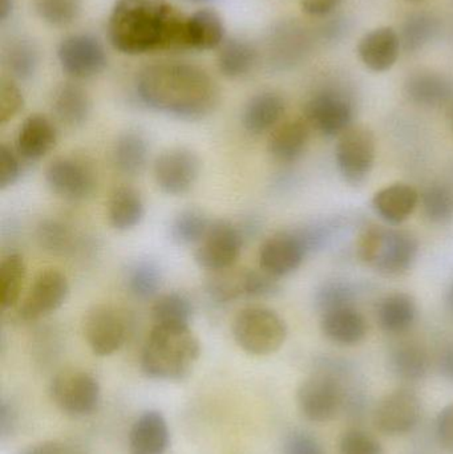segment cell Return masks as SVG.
Masks as SVG:
<instances>
[{
	"mask_svg": "<svg viewBox=\"0 0 453 454\" xmlns=\"http://www.w3.org/2000/svg\"><path fill=\"white\" fill-rule=\"evenodd\" d=\"M108 36L125 55L191 50L188 16L169 0H117L109 13Z\"/></svg>",
	"mask_w": 453,
	"mask_h": 454,
	"instance_id": "obj_1",
	"label": "cell"
},
{
	"mask_svg": "<svg viewBox=\"0 0 453 454\" xmlns=\"http://www.w3.org/2000/svg\"><path fill=\"white\" fill-rule=\"evenodd\" d=\"M136 90L146 106L176 119H205L220 103V90L212 76L185 61L146 66L138 74Z\"/></svg>",
	"mask_w": 453,
	"mask_h": 454,
	"instance_id": "obj_2",
	"label": "cell"
},
{
	"mask_svg": "<svg viewBox=\"0 0 453 454\" xmlns=\"http://www.w3.org/2000/svg\"><path fill=\"white\" fill-rule=\"evenodd\" d=\"M201 355V344L191 327L154 325L141 354L148 378L180 381L188 378Z\"/></svg>",
	"mask_w": 453,
	"mask_h": 454,
	"instance_id": "obj_3",
	"label": "cell"
},
{
	"mask_svg": "<svg viewBox=\"0 0 453 454\" xmlns=\"http://www.w3.org/2000/svg\"><path fill=\"white\" fill-rule=\"evenodd\" d=\"M419 243L411 232L393 227L372 226L359 240L362 261L386 278L403 277L411 270Z\"/></svg>",
	"mask_w": 453,
	"mask_h": 454,
	"instance_id": "obj_4",
	"label": "cell"
},
{
	"mask_svg": "<svg viewBox=\"0 0 453 454\" xmlns=\"http://www.w3.org/2000/svg\"><path fill=\"white\" fill-rule=\"evenodd\" d=\"M233 336L239 347L254 356L278 351L287 338V325L281 315L266 307H246L233 322Z\"/></svg>",
	"mask_w": 453,
	"mask_h": 454,
	"instance_id": "obj_5",
	"label": "cell"
},
{
	"mask_svg": "<svg viewBox=\"0 0 453 454\" xmlns=\"http://www.w3.org/2000/svg\"><path fill=\"white\" fill-rule=\"evenodd\" d=\"M346 389L340 379L329 371H321L306 379L297 392L298 408L311 423H329L345 405Z\"/></svg>",
	"mask_w": 453,
	"mask_h": 454,
	"instance_id": "obj_6",
	"label": "cell"
},
{
	"mask_svg": "<svg viewBox=\"0 0 453 454\" xmlns=\"http://www.w3.org/2000/svg\"><path fill=\"white\" fill-rule=\"evenodd\" d=\"M377 157V140L364 127L348 128L340 136L335 161L346 183L359 186L370 177Z\"/></svg>",
	"mask_w": 453,
	"mask_h": 454,
	"instance_id": "obj_7",
	"label": "cell"
},
{
	"mask_svg": "<svg viewBox=\"0 0 453 454\" xmlns=\"http://www.w3.org/2000/svg\"><path fill=\"white\" fill-rule=\"evenodd\" d=\"M245 235L230 221H212L201 242L197 245L194 261L209 272L236 266L244 248Z\"/></svg>",
	"mask_w": 453,
	"mask_h": 454,
	"instance_id": "obj_8",
	"label": "cell"
},
{
	"mask_svg": "<svg viewBox=\"0 0 453 454\" xmlns=\"http://www.w3.org/2000/svg\"><path fill=\"white\" fill-rule=\"evenodd\" d=\"M82 331L93 354L111 356L127 341L129 323L121 309L111 304H98L85 315Z\"/></svg>",
	"mask_w": 453,
	"mask_h": 454,
	"instance_id": "obj_9",
	"label": "cell"
},
{
	"mask_svg": "<svg viewBox=\"0 0 453 454\" xmlns=\"http://www.w3.org/2000/svg\"><path fill=\"white\" fill-rule=\"evenodd\" d=\"M51 399L66 415H90L100 402V386L85 371L66 370L51 381Z\"/></svg>",
	"mask_w": 453,
	"mask_h": 454,
	"instance_id": "obj_10",
	"label": "cell"
},
{
	"mask_svg": "<svg viewBox=\"0 0 453 454\" xmlns=\"http://www.w3.org/2000/svg\"><path fill=\"white\" fill-rule=\"evenodd\" d=\"M48 188L68 201H84L98 188L96 173L90 164L77 157H58L45 169Z\"/></svg>",
	"mask_w": 453,
	"mask_h": 454,
	"instance_id": "obj_11",
	"label": "cell"
},
{
	"mask_svg": "<svg viewBox=\"0 0 453 454\" xmlns=\"http://www.w3.org/2000/svg\"><path fill=\"white\" fill-rule=\"evenodd\" d=\"M157 186L169 196H184L199 181L201 161L188 148H172L162 152L153 167Z\"/></svg>",
	"mask_w": 453,
	"mask_h": 454,
	"instance_id": "obj_12",
	"label": "cell"
},
{
	"mask_svg": "<svg viewBox=\"0 0 453 454\" xmlns=\"http://www.w3.org/2000/svg\"><path fill=\"white\" fill-rule=\"evenodd\" d=\"M313 42V35L300 21H279L266 36V58L276 69L292 68L310 53Z\"/></svg>",
	"mask_w": 453,
	"mask_h": 454,
	"instance_id": "obj_13",
	"label": "cell"
},
{
	"mask_svg": "<svg viewBox=\"0 0 453 454\" xmlns=\"http://www.w3.org/2000/svg\"><path fill=\"white\" fill-rule=\"evenodd\" d=\"M353 119V104L337 90H322L305 106L306 121L324 137H340L351 128Z\"/></svg>",
	"mask_w": 453,
	"mask_h": 454,
	"instance_id": "obj_14",
	"label": "cell"
},
{
	"mask_svg": "<svg viewBox=\"0 0 453 454\" xmlns=\"http://www.w3.org/2000/svg\"><path fill=\"white\" fill-rule=\"evenodd\" d=\"M68 295L69 283L66 275L56 269L44 270L32 282L19 307V317L24 322L42 319L60 309Z\"/></svg>",
	"mask_w": 453,
	"mask_h": 454,
	"instance_id": "obj_15",
	"label": "cell"
},
{
	"mask_svg": "<svg viewBox=\"0 0 453 454\" xmlns=\"http://www.w3.org/2000/svg\"><path fill=\"white\" fill-rule=\"evenodd\" d=\"M61 69L74 79L98 76L106 67L103 44L92 35L76 34L61 40L58 47Z\"/></svg>",
	"mask_w": 453,
	"mask_h": 454,
	"instance_id": "obj_16",
	"label": "cell"
},
{
	"mask_svg": "<svg viewBox=\"0 0 453 454\" xmlns=\"http://www.w3.org/2000/svg\"><path fill=\"white\" fill-rule=\"evenodd\" d=\"M422 403L409 389H398L386 395L374 411V424L380 434L399 436L409 434L419 423Z\"/></svg>",
	"mask_w": 453,
	"mask_h": 454,
	"instance_id": "obj_17",
	"label": "cell"
},
{
	"mask_svg": "<svg viewBox=\"0 0 453 454\" xmlns=\"http://www.w3.org/2000/svg\"><path fill=\"white\" fill-rule=\"evenodd\" d=\"M308 254V247L298 230L279 231L261 246L260 269L277 279L287 277L300 269Z\"/></svg>",
	"mask_w": 453,
	"mask_h": 454,
	"instance_id": "obj_18",
	"label": "cell"
},
{
	"mask_svg": "<svg viewBox=\"0 0 453 454\" xmlns=\"http://www.w3.org/2000/svg\"><path fill=\"white\" fill-rule=\"evenodd\" d=\"M58 144V129L44 114L27 117L16 136V152L21 159L36 161L50 153Z\"/></svg>",
	"mask_w": 453,
	"mask_h": 454,
	"instance_id": "obj_19",
	"label": "cell"
},
{
	"mask_svg": "<svg viewBox=\"0 0 453 454\" xmlns=\"http://www.w3.org/2000/svg\"><path fill=\"white\" fill-rule=\"evenodd\" d=\"M401 50L399 34L393 27H379L367 32L358 45L362 63L374 72H385L393 68Z\"/></svg>",
	"mask_w": 453,
	"mask_h": 454,
	"instance_id": "obj_20",
	"label": "cell"
},
{
	"mask_svg": "<svg viewBox=\"0 0 453 454\" xmlns=\"http://www.w3.org/2000/svg\"><path fill=\"white\" fill-rule=\"evenodd\" d=\"M321 330L332 343L356 346L367 333V322L354 306H342L322 312Z\"/></svg>",
	"mask_w": 453,
	"mask_h": 454,
	"instance_id": "obj_21",
	"label": "cell"
},
{
	"mask_svg": "<svg viewBox=\"0 0 453 454\" xmlns=\"http://www.w3.org/2000/svg\"><path fill=\"white\" fill-rule=\"evenodd\" d=\"M419 201L417 189L407 184H394L375 193L372 207L385 223L398 226L414 215Z\"/></svg>",
	"mask_w": 453,
	"mask_h": 454,
	"instance_id": "obj_22",
	"label": "cell"
},
{
	"mask_svg": "<svg viewBox=\"0 0 453 454\" xmlns=\"http://www.w3.org/2000/svg\"><path fill=\"white\" fill-rule=\"evenodd\" d=\"M169 437L164 416L159 411H146L130 429L129 454H164Z\"/></svg>",
	"mask_w": 453,
	"mask_h": 454,
	"instance_id": "obj_23",
	"label": "cell"
},
{
	"mask_svg": "<svg viewBox=\"0 0 453 454\" xmlns=\"http://www.w3.org/2000/svg\"><path fill=\"white\" fill-rule=\"evenodd\" d=\"M286 111L282 96L274 92H262L250 98L242 112V125L250 135L260 136L274 130L281 124Z\"/></svg>",
	"mask_w": 453,
	"mask_h": 454,
	"instance_id": "obj_24",
	"label": "cell"
},
{
	"mask_svg": "<svg viewBox=\"0 0 453 454\" xmlns=\"http://www.w3.org/2000/svg\"><path fill=\"white\" fill-rule=\"evenodd\" d=\"M52 111L56 119L66 127L79 128L90 119L92 100L79 84L63 82L53 92Z\"/></svg>",
	"mask_w": 453,
	"mask_h": 454,
	"instance_id": "obj_25",
	"label": "cell"
},
{
	"mask_svg": "<svg viewBox=\"0 0 453 454\" xmlns=\"http://www.w3.org/2000/svg\"><path fill=\"white\" fill-rule=\"evenodd\" d=\"M310 125L305 119H293L281 122L269 138V152L281 162L300 159L308 146Z\"/></svg>",
	"mask_w": 453,
	"mask_h": 454,
	"instance_id": "obj_26",
	"label": "cell"
},
{
	"mask_svg": "<svg viewBox=\"0 0 453 454\" xmlns=\"http://www.w3.org/2000/svg\"><path fill=\"white\" fill-rule=\"evenodd\" d=\"M109 225L117 231H129L140 225L145 217V202L140 192L132 186L114 189L108 201Z\"/></svg>",
	"mask_w": 453,
	"mask_h": 454,
	"instance_id": "obj_27",
	"label": "cell"
},
{
	"mask_svg": "<svg viewBox=\"0 0 453 454\" xmlns=\"http://www.w3.org/2000/svg\"><path fill=\"white\" fill-rule=\"evenodd\" d=\"M149 152L151 146L145 136L137 130H128L120 135L114 144V165L122 175L135 177L145 170L149 161Z\"/></svg>",
	"mask_w": 453,
	"mask_h": 454,
	"instance_id": "obj_28",
	"label": "cell"
},
{
	"mask_svg": "<svg viewBox=\"0 0 453 454\" xmlns=\"http://www.w3.org/2000/svg\"><path fill=\"white\" fill-rule=\"evenodd\" d=\"M404 95L417 106L433 108L451 98V85L443 76L433 72H415L404 82Z\"/></svg>",
	"mask_w": 453,
	"mask_h": 454,
	"instance_id": "obj_29",
	"label": "cell"
},
{
	"mask_svg": "<svg viewBox=\"0 0 453 454\" xmlns=\"http://www.w3.org/2000/svg\"><path fill=\"white\" fill-rule=\"evenodd\" d=\"M418 317L415 299L409 294L395 293L386 296L378 306V322L388 333H403L414 325Z\"/></svg>",
	"mask_w": 453,
	"mask_h": 454,
	"instance_id": "obj_30",
	"label": "cell"
},
{
	"mask_svg": "<svg viewBox=\"0 0 453 454\" xmlns=\"http://www.w3.org/2000/svg\"><path fill=\"white\" fill-rule=\"evenodd\" d=\"M188 40L191 50L210 51L221 47L225 42L223 18L210 8L188 16Z\"/></svg>",
	"mask_w": 453,
	"mask_h": 454,
	"instance_id": "obj_31",
	"label": "cell"
},
{
	"mask_svg": "<svg viewBox=\"0 0 453 454\" xmlns=\"http://www.w3.org/2000/svg\"><path fill=\"white\" fill-rule=\"evenodd\" d=\"M247 274H249V269H236V267L210 272L205 283L207 295L221 304L233 303L239 299L249 298Z\"/></svg>",
	"mask_w": 453,
	"mask_h": 454,
	"instance_id": "obj_32",
	"label": "cell"
},
{
	"mask_svg": "<svg viewBox=\"0 0 453 454\" xmlns=\"http://www.w3.org/2000/svg\"><path fill=\"white\" fill-rule=\"evenodd\" d=\"M258 52L249 42L230 39L223 42L218 53V69L228 79L246 76L254 68Z\"/></svg>",
	"mask_w": 453,
	"mask_h": 454,
	"instance_id": "obj_33",
	"label": "cell"
},
{
	"mask_svg": "<svg viewBox=\"0 0 453 454\" xmlns=\"http://www.w3.org/2000/svg\"><path fill=\"white\" fill-rule=\"evenodd\" d=\"M162 279L164 277L161 267L152 259H140L135 262L130 264L125 275V283L129 293L143 301L159 295Z\"/></svg>",
	"mask_w": 453,
	"mask_h": 454,
	"instance_id": "obj_34",
	"label": "cell"
},
{
	"mask_svg": "<svg viewBox=\"0 0 453 454\" xmlns=\"http://www.w3.org/2000/svg\"><path fill=\"white\" fill-rule=\"evenodd\" d=\"M154 325L191 327L193 306L188 296L181 293H167L157 296L152 307Z\"/></svg>",
	"mask_w": 453,
	"mask_h": 454,
	"instance_id": "obj_35",
	"label": "cell"
},
{
	"mask_svg": "<svg viewBox=\"0 0 453 454\" xmlns=\"http://www.w3.org/2000/svg\"><path fill=\"white\" fill-rule=\"evenodd\" d=\"M27 277L26 262L18 253L8 254L0 263V304L3 309L18 303Z\"/></svg>",
	"mask_w": 453,
	"mask_h": 454,
	"instance_id": "obj_36",
	"label": "cell"
},
{
	"mask_svg": "<svg viewBox=\"0 0 453 454\" xmlns=\"http://www.w3.org/2000/svg\"><path fill=\"white\" fill-rule=\"evenodd\" d=\"M39 51L36 45L27 39L12 40L10 44L5 47L4 66L11 76L16 80L32 79L36 74L37 67H39Z\"/></svg>",
	"mask_w": 453,
	"mask_h": 454,
	"instance_id": "obj_37",
	"label": "cell"
},
{
	"mask_svg": "<svg viewBox=\"0 0 453 454\" xmlns=\"http://www.w3.org/2000/svg\"><path fill=\"white\" fill-rule=\"evenodd\" d=\"M439 24L435 16L428 12H414L407 16L399 32L402 50L417 52L427 45L438 34Z\"/></svg>",
	"mask_w": 453,
	"mask_h": 454,
	"instance_id": "obj_38",
	"label": "cell"
},
{
	"mask_svg": "<svg viewBox=\"0 0 453 454\" xmlns=\"http://www.w3.org/2000/svg\"><path fill=\"white\" fill-rule=\"evenodd\" d=\"M390 368L402 380H422L428 372L427 354L415 344H402L391 352Z\"/></svg>",
	"mask_w": 453,
	"mask_h": 454,
	"instance_id": "obj_39",
	"label": "cell"
},
{
	"mask_svg": "<svg viewBox=\"0 0 453 454\" xmlns=\"http://www.w3.org/2000/svg\"><path fill=\"white\" fill-rule=\"evenodd\" d=\"M210 225L212 221L199 210H183L170 223V238L178 246L199 245Z\"/></svg>",
	"mask_w": 453,
	"mask_h": 454,
	"instance_id": "obj_40",
	"label": "cell"
},
{
	"mask_svg": "<svg viewBox=\"0 0 453 454\" xmlns=\"http://www.w3.org/2000/svg\"><path fill=\"white\" fill-rule=\"evenodd\" d=\"M423 213L436 225H446L453 220V192L446 185H431L420 197Z\"/></svg>",
	"mask_w": 453,
	"mask_h": 454,
	"instance_id": "obj_41",
	"label": "cell"
},
{
	"mask_svg": "<svg viewBox=\"0 0 453 454\" xmlns=\"http://www.w3.org/2000/svg\"><path fill=\"white\" fill-rule=\"evenodd\" d=\"M37 16L53 27H66L82 13V0H34Z\"/></svg>",
	"mask_w": 453,
	"mask_h": 454,
	"instance_id": "obj_42",
	"label": "cell"
},
{
	"mask_svg": "<svg viewBox=\"0 0 453 454\" xmlns=\"http://www.w3.org/2000/svg\"><path fill=\"white\" fill-rule=\"evenodd\" d=\"M37 239L44 250L60 255L74 250L76 243V237L71 227L58 220L43 221L37 229Z\"/></svg>",
	"mask_w": 453,
	"mask_h": 454,
	"instance_id": "obj_43",
	"label": "cell"
},
{
	"mask_svg": "<svg viewBox=\"0 0 453 454\" xmlns=\"http://www.w3.org/2000/svg\"><path fill=\"white\" fill-rule=\"evenodd\" d=\"M340 454H385L382 445L362 429H348L340 437Z\"/></svg>",
	"mask_w": 453,
	"mask_h": 454,
	"instance_id": "obj_44",
	"label": "cell"
},
{
	"mask_svg": "<svg viewBox=\"0 0 453 454\" xmlns=\"http://www.w3.org/2000/svg\"><path fill=\"white\" fill-rule=\"evenodd\" d=\"M24 108V96L13 80L0 82V125H7Z\"/></svg>",
	"mask_w": 453,
	"mask_h": 454,
	"instance_id": "obj_45",
	"label": "cell"
},
{
	"mask_svg": "<svg viewBox=\"0 0 453 454\" xmlns=\"http://www.w3.org/2000/svg\"><path fill=\"white\" fill-rule=\"evenodd\" d=\"M354 290L348 283L324 285L316 294V304L322 312L342 306H353Z\"/></svg>",
	"mask_w": 453,
	"mask_h": 454,
	"instance_id": "obj_46",
	"label": "cell"
},
{
	"mask_svg": "<svg viewBox=\"0 0 453 454\" xmlns=\"http://www.w3.org/2000/svg\"><path fill=\"white\" fill-rule=\"evenodd\" d=\"M21 175L20 156L16 149L11 148L8 144L0 145V189L11 188L18 183Z\"/></svg>",
	"mask_w": 453,
	"mask_h": 454,
	"instance_id": "obj_47",
	"label": "cell"
},
{
	"mask_svg": "<svg viewBox=\"0 0 453 454\" xmlns=\"http://www.w3.org/2000/svg\"><path fill=\"white\" fill-rule=\"evenodd\" d=\"M282 454H326L321 442L306 431H293L287 434Z\"/></svg>",
	"mask_w": 453,
	"mask_h": 454,
	"instance_id": "obj_48",
	"label": "cell"
},
{
	"mask_svg": "<svg viewBox=\"0 0 453 454\" xmlns=\"http://www.w3.org/2000/svg\"><path fill=\"white\" fill-rule=\"evenodd\" d=\"M436 434L441 444L447 450H453V403L439 413Z\"/></svg>",
	"mask_w": 453,
	"mask_h": 454,
	"instance_id": "obj_49",
	"label": "cell"
},
{
	"mask_svg": "<svg viewBox=\"0 0 453 454\" xmlns=\"http://www.w3.org/2000/svg\"><path fill=\"white\" fill-rule=\"evenodd\" d=\"M343 0H300L301 8L309 16H327L342 3Z\"/></svg>",
	"mask_w": 453,
	"mask_h": 454,
	"instance_id": "obj_50",
	"label": "cell"
},
{
	"mask_svg": "<svg viewBox=\"0 0 453 454\" xmlns=\"http://www.w3.org/2000/svg\"><path fill=\"white\" fill-rule=\"evenodd\" d=\"M18 454H82L76 448L60 442H45L26 448Z\"/></svg>",
	"mask_w": 453,
	"mask_h": 454,
	"instance_id": "obj_51",
	"label": "cell"
},
{
	"mask_svg": "<svg viewBox=\"0 0 453 454\" xmlns=\"http://www.w3.org/2000/svg\"><path fill=\"white\" fill-rule=\"evenodd\" d=\"M16 427V412L12 405L8 404L7 402L2 403L0 408V434L3 437L10 436L13 434Z\"/></svg>",
	"mask_w": 453,
	"mask_h": 454,
	"instance_id": "obj_52",
	"label": "cell"
},
{
	"mask_svg": "<svg viewBox=\"0 0 453 454\" xmlns=\"http://www.w3.org/2000/svg\"><path fill=\"white\" fill-rule=\"evenodd\" d=\"M343 19H332L329 23L324 24L319 29V35H321L324 40H338L343 34H345L346 27L343 23Z\"/></svg>",
	"mask_w": 453,
	"mask_h": 454,
	"instance_id": "obj_53",
	"label": "cell"
},
{
	"mask_svg": "<svg viewBox=\"0 0 453 454\" xmlns=\"http://www.w3.org/2000/svg\"><path fill=\"white\" fill-rule=\"evenodd\" d=\"M439 368H441V373L444 378L453 381V346L441 355Z\"/></svg>",
	"mask_w": 453,
	"mask_h": 454,
	"instance_id": "obj_54",
	"label": "cell"
},
{
	"mask_svg": "<svg viewBox=\"0 0 453 454\" xmlns=\"http://www.w3.org/2000/svg\"><path fill=\"white\" fill-rule=\"evenodd\" d=\"M13 0H0V20L7 21L12 15Z\"/></svg>",
	"mask_w": 453,
	"mask_h": 454,
	"instance_id": "obj_55",
	"label": "cell"
},
{
	"mask_svg": "<svg viewBox=\"0 0 453 454\" xmlns=\"http://www.w3.org/2000/svg\"><path fill=\"white\" fill-rule=\"evenodd\" d=\"M449 122H451V127H452V130H453V103L451 104V108H449Z\"/></svg>",
	"mask_w": 453,
	"mask_h": 454,
	"instance_id": "obj_56",
	"label": "cell"
},
{
	"mask_svg": "<svg viewBox=\"0 0 453 454\" xmlns=\"http://www.w3.org/2000/svg\"><path fill=\"white\" fill-rule=\"evenodd\" d=\"M186 2H189V3H204V2H209V0H186Z\"/></svg>",
	"mask_w": 453,
	"mask_h": 454,
	"instance_id": "obj_57",
	"label": "cell"
},
{
	"mask_svg": "<svg viewBox=\"0 0 453 454\" xmlns=\"http://www.w3.org/2000/svg\"><path fill=\"white\" fill-rule=\"evenodd\" d=\"M451 303H452V309H453V286L451 290Z\"/></svg>",
	"mask_w": 453,
	"mask_h": 454,
	"instance_id": "obj_58",
	"label": "cell"
}]
</instances>
